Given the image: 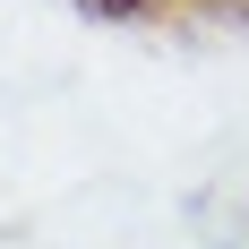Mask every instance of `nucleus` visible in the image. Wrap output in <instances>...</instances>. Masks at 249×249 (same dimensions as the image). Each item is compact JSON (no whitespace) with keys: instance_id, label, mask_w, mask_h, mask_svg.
Here are the masks:
<instances>
[{"instance_id":"f257e3e1","label":"nucleus","mask_w":249,"mask_h":249,"mask_svg":"<svg viewBox=\"0 0 249 249\" xmlns=\"http://www.w3.org/2000/svg\"><path fill=\"white\" fill-rule=\"evenodd\" d=\"M86 9H103V18H129V9H155V0H86Z\"/></svg>"}]
</instances>
